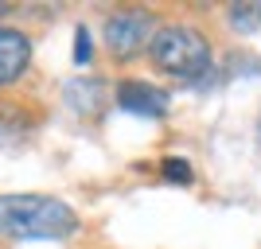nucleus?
<instances>
[{
  "label": "nucleus",
  "instance_id": "nucleus-1",
  "mask_svg": "<svg viewBox=\"0 0 261 249\" xmlns=\"http://www.w3.org/2000/svg\"><path fill=\"white\" fill-rule=\"evenodd\" d=\"M0 234L16 241H63L78 234V214L55 195H0Z\"/></svg>",
  "mask_w": 261,
  "mask_h": 249
},
{
  "label": "nucleus",
  "instance_id": "nucleus-2",
  "mask_svg": "<svg viewBox=\"0 0 261 249\" xmlns=\"http://www.w3.org/2000/svg\"><path fill=\"white\" fill-rule=\"evenodd\" d=\"M148 59H152V66L160 74L195 82L211 66V39L195 27L168 23V27H156L152 43H148Z\"/></svg>",
  "mask_w": 261,
  "mask_h": 249
},
{
  "label": "nucleus",
  "instance_id": "nucleus-3",
  "mask_svg": "<svg viewBox=\"0 0 261 249\" xmlns=\"http://www.w3.org/2000/svg\"><path fill=\"white\" fill-rule=\"evenodd\" d=\"M152 35H156V20H152V12H144V8H125V12H117V16L106 20L109 54L121 59V63H129L141 51H148Z\"/></svg>",
  "mask_w": 261,
  "mask_h": 249
},
{
  "label": "nucleus",
  "instance_id": "nucleus-4",
  "mask_svg": "<svg viewBox=\"0 0 261 249\" xmlns=\"http://www.w3.org/2000/svg\"><path fill=\"white\" fill-rule=\"evenodd\" d=\"M117 105L129 109V113H137V117L160 121L164 113H168V105H172V94H168L164 86H152V82H137V78H129V82H121V86H117Z\"/></svg>",
  "mask_w": 261,
  "mask_h": 249
},
{
  "label": "nucleus",
  "instance_id": "nucleus-5",
  "mask_svg": "<svg viewBox=\"0 0 261 249\" xmlns=\"http://www.w3.org/2000/svg\"><path fill=\"white\" fill-rule=\"evenodd\" d=\"M32 63V39L16 27H0V90L12 86Z\"/></svg>",
  "mask_w": 261,
  "mask_h": 249
},
{
  "label": "nucleus",
  "instance_id": "nucleus-6",
  "mask_svg": "<svg viewBox=\"0 0 261 249\" xmlns=\"http://www.w3.org/2000/svg\"><path fill=\"white\" fill-rule=\"evenodd\" d=\"M257 23H261V4H234L230 8V27H238L242 35L257 32Z\"/></svg>",
  "mask_w": 261,
  "mask_h": 249
},
{
  "label": "nucleus",
  "instance_id": "nucleus-7",
  "mask_svg": "<svg viewBox=\"0 0 261 249\" xmlns=\"http://www.w3.org/2000/svg\"><path fill=\"white\" fill-rule=\"evenodd\" d=\"M86 98H101V82L86 78V82H70V86H66V101H70V109L86 113Z\"/></svg>",
  "mask_w": 261,
  "mask_h": 249
},
{
  "label": "nucleus",
  "instance_id": "nucleus-8",
  "mask_svg": "<svg viewBox=\"0 0 261 249\" xmlns=\"http://www.w3.org/2000/svg\"><path fill=\"white\" fill-rule=\"evenodd\" d=\"M160 172H164L168 183H191V179H195V172H191V163H187V160H164Z\"/></svg>",
  "mask_w": 261,
  "mask_h": 249
},
{
  "label": "nucleus",
  "instance_id": "nucleus-9",
  "mask_svg": "<svg viewBox=\"0 0 261 249\" xmlns=\"http://www.w3.org/2000/svg\"><path fill=\"white\" fill-rule=\"evenodd\" d=\"M94 54H90V32L78 23V32H74V63H90Z\"/></svg>",
  "mask_w": 261,
  "mask_h": 249
},
{
  "label": "nucleus",
  "instance_id": "nucleus-10",
  "mask_svg": "<svg viewBox=\"0 0 261 249\" xmlns=\"http://www.w3.org/2000/svg\"><path fill=\"white\" fill-rule=\"evenodd\" d=\"M257 148H261V121H257Z\"/></svg>",
  "mask_w": 261,
  "mask_h": 249
},
{
  "label": "nucleus",
  "instance_id": "nucleus-11",
  "mask_svg": "<svg viewBox=\"0 0 261 249\" xmlns=\"http://www.w3.org/2000/svg\"><path fill=\"white\" fill-rule=\"evenodd\" d=\"M4 12H8V4H0V16H4Z\"/></svg>",
  "mask_w": 261,
  "mask_h": 249
}]
</instances>
